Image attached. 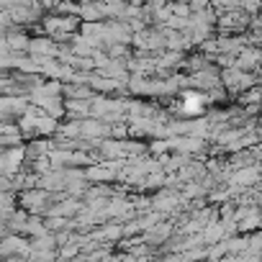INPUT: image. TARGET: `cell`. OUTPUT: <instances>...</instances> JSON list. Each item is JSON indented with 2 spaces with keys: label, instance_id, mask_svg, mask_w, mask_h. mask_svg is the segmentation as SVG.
Listing matches in <instances>:
<instances>
[{
  "label": "cell",
  "instance_id": "obj_1",
  "mask_svg": "<svg viewBox=\"0 0 262 262\" xmlns=\"http://www.w3.org/2000/svg\"><path fill=\"white\" fill-rule=\"evenodd\" d=\"M211 98L206 93H198V90H185L180 95V113L185 116H193V113H201V108L208 103Z\"/></svg>",
  "mask_w": 262,
  "mask_h": 262
},
{
  "label": "cell",
  "instance_id": "obj_2",
  "mask_svg": "<svg viewBox=\"0 0 262 262\" xmlns=\"http://www.w3.org/2000/svg\"><path fill=\"white\" fill-rule=\"evenodd\" d=\"M47 198H49V193H41V188L39 190H26V193H21V206L29 213H39V211H44Z\"/></svg>",
  "mask_w": 262,
  "mask_h": 262
},
{
  "label": "cell",
  "instance_id": "obj_3",
  "mask_svg": "<svg viewBox=\"0 0 262 262\" xmlns=\"http://www.w3.org/2000/svg\"><path fill=\"white\" fill-rule=\"evenodd\" d=\"M262 57H259V52H254V49H244L242 54H239V59H236V67H242V70H249V67H254L257 62H259Z\"/></svg>",
  "mask_w": 262,
  "mask_h": 262
},
{
  "label": "cell",
  "instance_id": "obj_4",
  "mask_svg": "<svg viewBox=\"0 0 262 262\" xmlns=\"http://www.w3.org/2000/svg\"><path fill=\"white\" fill-rule=\"evenodd\" d=\"M234 180H236L239 185H252V183L257 180V170H242V172L234 175Z\"/></svg>",
  "mask_w": 262,
  "mask_h": 262
}]
</instances>
